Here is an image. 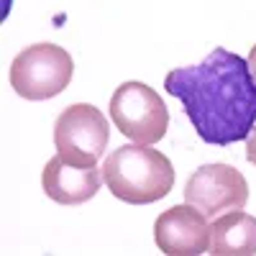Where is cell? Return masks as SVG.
<instances>
[{
  "instance_id": "obj_1",
  "label": "cell",
  "mask_w": 256,
  "mask_h": 256,
  "mask_svg": "<svg viewBox=\"0 0 256 256\" xmlns=\"http://www.w3.org/2000/svg\"><path fill=\"white\" fill-rule=\"evenodd\" d=\"M164 88L182 102L205 144L230 146L246 141L256 126V82L248 59L223 46L212 49L200 64L172 70Z\"/></svg>"
},
{
  "instance_id": "obj_2",
  "label": "cell",
  "mask_w": 256,
  "mask_h": 256,
  "mask_svg": "<svg viewBox=\"0 0 256 256\" xmlns=\"http://www.w3.org/2000/svg\"><path fill=\"white\" fill-rule=\"evenodd\" d=\"M102 180L113 195L128 205L156 202L174 184V166L148 144L120 146L105 159Z\"/></svg>"
},
{
  "instance_id": "obj_3",
  "label": "cell",
  "mask_w": 256,
  "mask_h": 256,
  "mask_svg": "<svg viewBox=\"0 0 256 256\" xmlns=\"http://www.w3.org/2000/svg\"><path fill=\"white\" fill-rule=\"evenodd\" d=\"M72 56L56 44H34L10 64V84L24 100H49L72 82Z\"/></svg>"
},
{
  "instance_id": "obj_4",
  "label": "cell",
  "mask_w": 256,
  "mask_h": 256,
  "mask_svg": "<svg viewBox=\"0 0 256 256\" xmlns=\"http://www.w3.org/2000/svg\"><path fill=\"white\" fill-rule=\"evenodd\" d=\"M110 141V126L95 105L74 102L54 123L56 154L74 166H98Z\"/></svg>"
},
{
  "instance_id": "obj_5",
  "label": "cell",
  "mask_w": 256,
  "mask_h": 256,
  "mask_svg": "<svg viewBox=\"0 0 256 256\" xmlns=\"http://www.w3.org/2000/svg\"><path fill=\"white\" fill-rule=\"evenodd\" d=\"M110 118L118 131L136 144H156L169 128V110L164 100L144 82H123L110 98Z\"/></svg>"
},
{
  "instance_id": "obj_6",
  "label": "cell",
  "mask_w": 256,
  "mask_h": 256,
  "mask_svg": "<svg viewBox=\"0 0 256 256\" xmlns=\"http://www.w3.org/2000/svg\"><path fill=\"white\" fill-rule=\"evenodd\" d=\"M184 202L202 210L208 218H218L248 202V182L230 164H205L187 180Z\"/></svg>"
},
{
  "instance_id": "obj_7",
  "label": "cell",
  "mask_w": 256,
  "mask_h": 256,
  "mask_svg": "<svg viewBox=\"0 0 256 256\" xmlns=\"http://www.w3.org/2000/svg\"><path fill=\"white\" fill-rule=\"evenodd\" d=\"M154 241L169 256H198L210 251L212 230L208 216L195 205H174L164 210L154 226Z\"/></svg>"
},
{
  "instance_id": "obj_8",
  "label": "cell",
  "mask_w": 256,
  "mask_h": 256,
  "mask_svg": "<svg viewBox=\"0 0 256 256\" xmlns=\"http://www.w3.org/2000/svg\"><path fill=\"white\" fill-rule=\"evenodd\" d=\"M102 172L98 166H74L64 162L59 154L44 166V192L59 205H82L95 198L102 184Z\"/></svg>"
},
{
  "instance_id": "obj_9",
  "label": "cell",
  "mask_w": 256,
  "mask_h": 256,
  "mask_svg": "<svg viewBox=\"0 0 256 256\" xmlns=\"http://www.w3.org/2000/svg\"><path fill=\"white\" fill-rule=\"evenodd\" d=\"M216 256H254L256 254V218L244 210H228L210 223Z\"/></svg>"
},
{
  "instance_id": "obj_10",
  "label": "cell",
  "mask_w": 256,
  "mask_h": 256,
  "mask_svg": "<svg viewBox=\"0 0 256 256\" xmlns=\"http://www.w3.org/2000/svg\"><path fill=\"white\" fill-rule=\"evenodd\" d=\"M246 159L256 166V126H254V131L248 134V138H246Z\"/></svg>"
},
{
  "instance_id": "obj_11",
  "label": "cell",
  "mask_w": 256,
  "mask_h": 256,
  "mask_svg": "<svg viewBox=\"0 0 256 256\" xmlns=\"http://www.w3.org/2000/svg\"><path fill=\"white\" fill-rule=\"evenodd\" d=\"M248 70H251L254 82H256V46H254V49H251V54H248Z\"/></svg>"
}]
</instances>
